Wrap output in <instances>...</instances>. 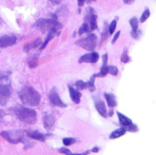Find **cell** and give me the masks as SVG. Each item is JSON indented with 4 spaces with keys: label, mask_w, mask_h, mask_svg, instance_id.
Wrapping results in <instances>:
<instances>
[{
    "label": "cell",
    "mask_w": 156,
    "mask_h": 155,
    "mask_svg": "<svg viewBox=\"0 0 156 155\" xmlns=\"http://www.w3.org/2000/svg\"><path fill=\"white\" fill-rule=\"evenodd\" d=\"M19 98L25 106L36 107L40 103V94L32 87L26 86L19 91Z\"/></svg>",
    "instance_id": "obj_1"
},
{
    "label": "cell",
    "mask_w": 156,
    "mask_h": 155,
    "mask_svg": "<svg viewBox=\"0 0 156 155\" xmlns=\"http://www.w3.org/2000/svg\"><path fill=\"white\" fill-rule=\"evenodd\" d=\"M15 116L22 122L27 124H34L37 122V112L26 106L16 105L11 109Z\"/></svg>",
    "instance_id": "obj_2"
},
{
    "label": "cell",
    "mask_w": 156,
    "mask_h": 155,
    "mask_svg": "<svg viewBox=\"0 0 156 155\" xmlns=\"http://www.w3.org/2000/svg\"><path fill=\"white\" fill-rule=\"evenodd\" d=\"M57 18H42L39 19L37 23H36V27L38 28L39 30H41L43 33L48 32L52 29H58L60 30L62 28V25L60 23H58L57 20Z\"/></svg>",
    "instance_id": "obj_3"
},
{
    "label": "cell",
    "mask_w": 156,
    "mask_h": 155,
    "mask_svg": "<svg viewBox=\"0 0 156 155\" xmlns=\"http://www.w3.org/2000/svg\"><path fill=\"white\" fill-rule=\"evenodd\" d=\"M0 135L12 144H16L23 141V132L19 130L5 131L2 132Z\"/></svg>",
    "instance_id": "obj_4"
},
{
    "label": "cell",
    "mask_w": 156,
    "mask_h": 155,
    "mask_svg": "<svg viewBox=\"0 0 156 155\" xmlns=\"http://www.w3.org/2000/svg\"><path fill=\"white\" fill-rule=\"evenodd\" d=\"M11 84L8 74L0 73V95L8 98L11 95Z\"/></svg>",
    "instance_id": "obj_5"
},
{
    "label": "cell",
    "mask_w": 156,
    "mask_h": 155,
    "mask_svg": "<svg viewBox=\"0 0 156 155\" xmlns=\"http://www.w3.org/2000/svg\"><path fill=\"white\" fill-rule=\"evenodd\" d=\"M76 44L88 51H93L97 46V36L91 34L85 38H81L78 40Z\"/></svg>",
    "instance_id": "obj_6"
},
{
    "label": "cell",
    "mask_w": 156,
    "mask_h": 155,
    "mask_svg": "<svg viewBox=\"0 0 156 155\" xmlns=\"http://www.w3.org/2000/svg\"><path fill=\"white\" fill-rule=\"evenodd\" d=\"M117 115L119 118L120 124L122 125V128L125 129L126 132H136L138 131V127L132 122L131 119H129L128 117H126L125 115H123L121 112H117Z\"/></svg>",
    "instance_id": "obj_7"
},
{
    "label": "cell",
    "mask_w": 156,
    "mask_h": 155,
    "mask_svg": "<svg viewBox=\"0 0 156 155\" xmlns=\"http://www.w3.org/2000/svg\"><path fill=\"white\" fill-rule=\"evenodd\" d=\"M49 101L52 105L57 106V107H60V108H65L66 104L61 100V99L59 98L58 94L57 93L56 90H51L49 93Z\"/></svg>",
    "instance_id": "obj_8"
},
{
    "label": "cell",
    "mask_w": 156,
    "mask_h": 155,
    "mask_svg": "<svg viewBox=\"0 0 156 155\" xmlns=\"http://www.w3.org/2000/svg\"><path fill=\"white\" fill-rule=\"evenodd\" d=\"M43 124L46 130H51L55 124V117L52 113H45L43 115Z\"/></svg>",
    "instance_id": "obj_9"
},
{
    "label": "cell",
    "mask_w": 156,
    "mask_h": 155,
    "mask_svg": "<svg viewBox=\"0 0 156 155\" xmlns=\"http://www.w3.org/2000/svg\"><path fill=\"white\" fill-rule=\"evenodd\" d=\"M98 59H99V54L97 52H90V53L85 54L82 57H80L79 62L80 63H82V62L95 63L98 61Z\"/></svg>",
    "instance_id": "obj_10"
},
{
    "label": "cell",
    "mask_w": 156,
    "mask_h": 155,
    "mask_svg": "<svg viewBox=\"0 0 156 155\" xmlns=\"http://www.w3.org/2000/svg\"><path fill=\"white\" fill-rule=\"evenodd\" d=\"M16 42V38L13 36H3L0 38V47L1 48H7L10 46L15 45Z\"/></svg>",
    "instance_id": "obj_11"
},
{
    "label": "cell",
    "mask_w": 156,
    "mask_h": 155,
    "mask_svg": "<svg viewBox=\"0 0 156 155\" xmlns=\"http://www.w3.org/2000/svg\"><path fill=\"white\" fill-rule=\"evenodd\" d=\"M95 107H96V110L98 111V112L104 118H106L108 116V111H107V108H106V105L105 103L101 100L100 99L96 100H95Z\"/></svg>",
    "instance_id": "obj_12"
},
{
    "label": "cell",
    "mask_w": 156,
    "mask_h": 155,
    "mask_svg": "<svg viewBox=\"0 0 156 155\" xmlns=\"http://www.w3.org/2000/svg\"><path fill=\"white\" fill-rule=\"evenodd\" d=\"M69 94H70V98L72 101L76 104H79L80 102L81 93L77 89H74L71 86H69Z\"/></svg>",
    "instance_id": "obj_13"
},
{
    "label": "cell",
    "mask_w": 156,
    "mask_h": 155,
    "mask_svg": "<svg viewBox=\"0 0 156 155\" xmlns=\"http://www.w3.org/2000/svg\"><path fill=\"white\" fill-rule=\"evenodd\" d=\"M27 136L31 139H34L36 141H39V142H42L44 143L46 141V135L39 132H37V131H33V132H27Z\"/></svg>",
    "instance_id": "obj_14"
},
{
    "label": "cell",
    "mask_w": 156,
    "mask_h": 155,
    "mask_svg": "<svg viewBox=\"0 0 156 155\" xmlns=\"http://www.w3.org/2000/svg\"><path fill=\"white\" fill-rule=\"evenodd\" d=\"M130 24H131V26L133 28V31H132L133 37V38H138V37H139V33H138V26H139L138 19L136 17H133L130 20Z\"/></svg>",
    "instance_id": "obj_15"
},
{
    "label": "cell",
    "mask_w": 156,
    "mask_h": 155,
    "mask_svg": "<svg viewBox=\"0 0 156 155\" xmlns=\"http://www.w3.org/2000/svg\"><path fill=\"white\" fill-rule=\"evenodd\" d=\"M102 58H103V65H102V67L101 69L100 73L98 74L99 77H104V76H106L108 74V69H109V66L107 64V62H108V55L105 54V55H103Z\"/></svg>",
    "instance_id": "obj_16"
},
{
    "label": "cell",
    "mask_w": 156,
    "mask_h": 155,
    "mask_svg": "<svg viewBox=\"0 0 156 155\" xmlns=\"http://www.w3.org/2000/svg\"><path fill=\"white\" fill-rule=\"evenodd\" d=\"M104 97L106 99V101L108 103V106L110 108H114L117 105L116 98L113 94H109V93H104Z\"/></svg>",
    "instance_id": "obj_17"
},
{
    "label": "cell",
    "mask_w": 156,
    "mask_h": 155,
    "mask_svg": "<svg viewBox=\"0 0 156 155\" xmlns=\"http://www.w3.org/2000/svg\"><path fill=\"white\" fill-rule=\"evenodd\" d=\"M40 44H41V39H40V38H37L34 42L29 43V44H27V45L24 47V50L27 51V52H28V51H30L31 49H34L35 48H37Z\"/></svg>",
    "instance_id": "obj_18"
},
{
    "label": "cell",
    "mask_w": 156,
    "mask_h": 155,
    "mask_svg": "<svg viewBox=\"0 0 156 155\" xmlns=\"http://www.w3.org/2000/svg\"><path fill=\"white\" fill-rule=\"evenodd\" d=\"M127 132L125 131V129L123 128H120V129H117L116 131H114L113 132L111 133L110 135V139H118L122 136H123Z\"/></svg>",
    "instance_id": "obj_19"
},
{
    "label": "cell",
    "mask_w": 156,
    "mask_h": 155,
    "mask_svg": "<svg viewBox=\"0 0 156 155\" xmlns=\"http://www.w3.org/2000/svg\"><path fill=\"white\" fill-rule=\"evenodd\" d=\"M97 77H99V75L98 74H95V75H93L91 78H90V81L88 82V89L90 90V91H94L95 90V86H94V79H95V78H97Z\"/></svg>",
    "instance_id": "obj_20"
},
{
    "label": "cell",
    "mask_w": 156,
    "mask_h": 155,
    "mask_svg": "<svg viewBox=\"0 0 156 155\" xmlns=\"http://www.w3.org/2000/svg\"><path fill=\"white\" fill-rule=\"evenodd\" d=\"M58 152H59V153H64V154H66V155H88L89 154V153H90V152L88 151V152H85V153H71L69 150L65 149V148H61V149H59V150H58Z\"/></svg>",
    "instance_id": "obj_21"
},
{
    "label": "cell",
    "mask_w": 156,
    "mask_h": 155,
    "mask_svg": "<svg viewBox=\"0 0 156 155\" xmlns=\"http://www.w3.org/2000/svg\"><path fill=\"white\" fill-rule=\"evenodd\" d=\"M75 86L78 90H85V89H88V82H84L82 80H78L76 82Z\"/></svg>",
    "instance_id": "obj_22"
},
{
    "label": "cell",
    "mask_w": 156,
    "mask_h": 155,
    "mask_svg": "<svg viewBox=\"0 0 156 155\" xmlns=\"http://www.w3.org/2000/svg\"><path fill=\"white\" fill-rule=\"evenodd\" d=\"M62 142H63V144L65 146H70V145H72V144H74L76 143V139L67 137V138H64Z\"/></svg>",
    "instance_id": "obj_23"
},
{
    "label": "cell",
    "mask_w": 156,
    "mask_h": 155,
    "mask_svg": "<svg viewBox=\"0 0 156 155\" xmlns=\"http://www.w3.org/2000/svg\"><path fill=\"white\" fill-rule=\"evenodd\" d=\"M89 32H90V28H89V26H88L87 23H84V24L80 26V28L79 35L81 36L82 34H84V33H89Z\"/></svg>",
    "instance_id": "obj_24"
},
{
    "label": "cell",
    "mask_w": 156,
    "mask_h": 155,
    "mask_svg": "<svg viewBox=\"0 0 156 155\" xmlns=\"http://www.w3.org/2000/svg\"><path fill=\"white\" fill-rule=\"evenodd\" d=\"M27 63H28L29 68L33 69V68H36V67L37 66V64H38V60H37V58H30L28 59Z\"/></svg>",
    "instance_id": "obj_25"
},
{
    "label": "cell",
    "mask_w": 156,
    "mask_h": 155,
    "mask_svg": "<svg viewBox=\"0 0 156 155\" xmlns=\"http://www.w3.org/2000/svg\"><path fill=\"white\" fill-rule=\"evenodd\" d=\"M150 10L149 9H146L144 13H143V15H142V16H141V18H140V21L142 22V23H144V22H145L146 20H147V18L150 16Z\"/></svg>",
    "instance_id": "obj_26"
},
{
    "label": "cell",
    "mask_w": 156,
    "mask_h": 155,
    "mask_svg": "<svg viewBox=\"0 0 156 155\" xmlns=\"http://www.w3.org/2000/svg\"><path fill=\"white\" fill-rule=\"evenodd\" d=\"M116 26H117V18L114 19V20L112 22V24L110 25V26H109V33H110V34L114 33L115 28H116Z\"/></svg>",
    "instance_id": "obj_27"
},
{
    "label": "cell",
    "mask_w": 156,
    "mask_h": 155,
    "mask_svg": "<svg viewBox=\"0 0 156 155\" xmlns=\"http://www.w3.org/2000/svg\"><path fill=\"white\" fill-rule=\"evenodd\" d=\"M108 73H110V74H112L113 76H116L118 74V69H117V67H115V66H109Z\"/></svg>",
    "instance_id": "obj_28"
},
{
    "label": "cell",
    "mask_w": 156,
    "mask_h": 155,
    "mask_svg": "<svg viewBox=\"0 0 156 155\" xmlns=\"http://www.w3.org/2000/svg\"><path fill=\"white\" fill-rule=\"evenodd\" d=\"M121 59H122V61L123 63H128V62L130 61V57L128 56V52H127L126 50H124L123 54L122 55Z\"/></svg>",
    "instance_id": "obj_29"
},
{
    "label": "cell",
    "mask_w": 156,
    "mask_h": 155,
    "mask_svg": "<svg viewBox=\"0 0 156 155\" xmlns=\"http://www.w3.org/2000/svg\"><path fill=\"white\" fill-rule=\"evenodd\" d=\"M6 101H7V98H5L0 95V105H5Z\"/></svg>",
    "instance_id": "obj_30"
},
{
    "label": "cell",
    "mask_w": 156,
    "mask_h": 155,
    "mask_svg": "<svg viewBox=\"0 0 156 155\" xmlns=\"http://www.w3.org/2000/svg\"><path fill=\"white\" fill-rule=\"evenodd\" d=\"M120 35H121V31H118V32H117V33L114 35V37H113V39H112V44H114V43L116 42V40L119 38Z\"/></svg>",
    "instance_id": "obj_31"
},
{
    "label": "cell",
    "mask_w": 156,
    "mask_h": 155,
    "mask_svg": "<svg viewBox=\"0 0 156 155\" xmlns=\"http://www.w3.org/2000/svg\"><path fill=\"white\" fill-rule=\"evenodd\" d=\"M85 1L90 2V0H78V5H79V6H82V5L85 4Z\"/></svg>",
    "instance_id": "obj_32"
},
{
    "label": "cell",
    "mask_w": 156,
    "mask_h": 155,
    "mask_svg": "<svg viewBox=\"0 0 156 155\" xmlns=\"http://www.w3.org/2000/svg\"><path fill=\"white\" fill-rule=\"evenodd\" d=\"M61 1L62 0H50L51 4H53V5H58V4L61 3Z\"/></svg>",
    "instance_id": "obj_33"
},
{
    "label": "cell",
    "mask_w": 156,
    "mask_h": 155,
    "mask_svg": "<svg viewBox=\"0 0 156 155\" xmlns=\"http://www.w3.org/2000/svg\"><path fill=\"white\" fill-rule=\"evenodd\" d=\"M5 116V111H3L2 110H0V120H2Z\"/></svg>",
    "instance_id": "obj_34"
},
{
    "label": "cell",
    "mask_w": 156,
    "mask_h": 155,
    "mask_svg": "<svg viewBox=\"0 0 156 155\" xmlns=\"http://www.w3.org/2000/svg\"><path fill=\"white\" fill-rule=\"evenodd\" d=\"M124 1V3L125 4H132L133 1H135V0H123Z\"/></svg>",
    "instance_id": "obj_35"
},
{
    "label": "cell",
    "mask_w": 156,
    "mask_h": 155,
    "mask_svg": "<svg viewBox=\"0 0 156 155\" xmlns=\"http://www.w3.org/2000/svg\"><path fill=\"white\" fill-rule=\"evenodd\" d=\"M91 152H93V153H98V152H99V148H93V149L91 150Z\"/></svg>",
    "instance_id": "obj_36"
}]
</instances>
